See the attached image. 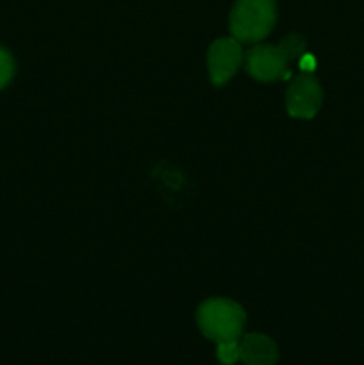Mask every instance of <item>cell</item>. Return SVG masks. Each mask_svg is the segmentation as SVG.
I'll use <instances>...</instances> for the list:
<instances>
[{
  "mask_svg": "<svg viewBox=\"0 0 364 365\" xmlns=\"http://www.w3.org/2000/svg\"><path fill=\"white\" fill-rule=\"evenodd\" d=\"M305 52V39L291 34L282 39L280 45H257L246 53V70L261 82H273L277 78L291 77L288 70L289 61L302 57Z\"/></svg>",
  "mask_w": 364,
  "mask_h": 365,
  "instance_id": "1",
  "label": "cell"
},
{
  "mask_svg": "<svg viewBox=\"0 0 364 365\" xmlns=\"http://www.w3.org/2000/svg\"><path fill=\"white\" fill-rule=\"evenodd\" d=\"M246 314L236 302L223 298L207 299L196 312L200 331L214 342L236 341L243 334Z\"/></svg>",
  "mask_w": 364,
  "mask_h": 365,
  "instance_id": "2",
  "label": "cell"
},
{
  "mask_svg": "<svg viewBox=\"0 0 364 365\" xmlns=\"http://www.w3.org/2000/svg\"><path fill=\"white\" fill-rule=\"evenodd\" d=\"M275 20V0H238L231 13L232 36L243 43L261 41L270 34Z\"/></svg>",
  "mask_w": 364,
  "mask_h": 365,
  "instance_id": "3",
  "label": "cell"
},
{
  "mask_svg": "<svg viewBox=\"0 0 364 365\" xmlns=\"http://www.w3.org/2000/svg\"><path fill=\"white\" fill-rule=\"evenodd\" d=\"M323 102V91H321L320 82L316 81L313 73H300L291 82L285 95V107L288 113L295 118H309L316 116Z\"/></svg>",
  "mask_w": 364,
  "mask_h": 365,
  "instance_id": "4",
  "label": "cell"
},
{
  "mask_svg": "<svg viewBox=\"0 0 364 365\" xmlns=\"http://www.w3.org/2000/svg\"><path fill=\"white\" fill-rule=\"evenodd\" d=\"M243 61L241 45L236 38H220L211 45L207 52V66L213 84L223 86L231 81Z\"/></svg>",
  "mask_w": 364,
  "mask_h": 365,
  "instance_id": "5",
  "label": "cell"
},
{
  "mask_svg": "<svg viewBox=\"0 0 364 365\" xmlns=\"http://www.w3.org/2000/svg\"><path fill=\"white\" fill-rule=\"evenodd\" d=\"M239 360L245 365H275L278 360L277 344L263 334H248L239 342Z\"/></svg>",
  "mask_w": 364,
  "mask_h": 365,
  "instance_id": "6",
  "label": "cell"
},
{
  "mask_svg": "<svg viewBox=\"0 0 364 365\" xmlns=\"http://www.w3.org/2000/svg\"><path fill=\"white\" fill-rule=\"evenodd\" d=\"M218 360L223 365H234L239 360V342L236 341H225L218 342Z\"/></svg>",
  "mask_w": 364,
  "mask_h": 365,
  "instance_id": "7",
  "label": "cell"
},
{
  "mask_svg": "<svg viewBox=\"0 0 364 365\" xmlns=\"http://www.w3.org/2000/svg\"><path fill=\"white\" fill-rule=\"evenodd\" d=\"M14 75V59L4 46H0V89L6 88Z\"/></svg>",
  "mask_w": 364,
  "mask_h": 365,
  "instance_id": "8",
  "label": "cell"
},
{
  "mask_svg": "<svg viewBox=\"0 0 364 365\" xmlns=\"http://www.w3.org/2000/svg\"><path fill=\"white\" fill-rule=\"evenodd\" d=\"M300 68H302V71H307V73H313L314 68H316V61H314V57L310 56V53H303L302 57H300Z\"/></svg>",
  "mask_w": 364,
  "mask_h": 365,
  "instance_id": "9",
  "label": "cell"
}]
</instances>
